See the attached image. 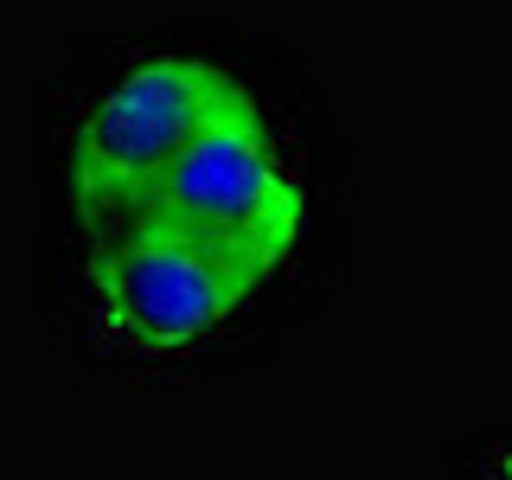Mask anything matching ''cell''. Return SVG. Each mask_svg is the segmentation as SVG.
<instances>
[{
	"label": "cell",
	"instance_id": "6da1fadb",
	"mask_svg": "<svg viewBox=\"0 0 512 480\" xmlns=\"http://www.w3.org/2000/svg\"><path fill=\"white\" fill-rule=\"evenodd\" d=\"M26 167L39 314L96 378H244L340 282V141L256 32L84 39L39 84Z\"/></svg>",
	"mask_w": 512,
	"mask_h": 480
},
{
	"label": "cell",
	"instance_id": "7a4b0ae2",
	"mask_svg": "<svg viewBox=\"0 0 512 480\" xmlns=\"http://www.w3.org/2000/svg\"><path fill=\"white\" fill-rule=\"evenodd\" d=\"M468 480H512V423L468 448Z\"/></svg>",
	"mask_w": 512,
	"mask_h": 480
}]
</instances>
